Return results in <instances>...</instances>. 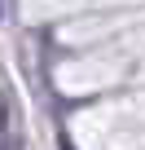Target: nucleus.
Returning <instances> with one entry per match:
<instances>
[{
	"label": "nucleus",
	"instance_id": "f257e3e1",
	"mask_svg": "<svg viewBox=\"0 0 145 150\" xmlns=\"http://www.w3.org/2000/svg\"><path fill=\"white\" fill-rule=\"evenodd\" d=\"M0 150H22L18 146V132L9 137V106H0Z\"/></svg>",
	"mask_w": 145,
	"mask_h": 150
}]
</instances>
